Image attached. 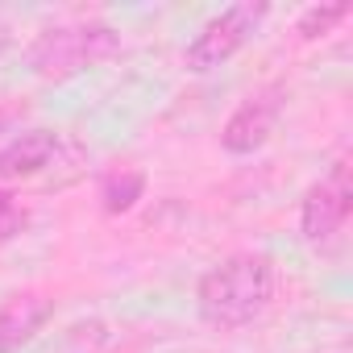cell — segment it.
<instances>
[{
	"label": "cell",
	"mask_w": 353,
	"mask_h": 353,
	"mask_svg": "<svg viewBox=\"0 0 353 353\" xmlns=\"http://www.w3.org/2000/svg\"><path fill=\"white\" fill-rule=\"evenodd\" d=\"M274 299V262L266 254H233L200 279L196 303L212 328H245Z\"/></svg>",
	"instance_id": "obj_1"
},
{
	"label": "cell",
	"mask_w": 353,
	"mask_h": 353,
	"mask_svg": "<svg viewBox=\"0 0 353 353\" xmlns=\"http://www.w3.org/2000/svg\"><path fill=\"white\" fill-rule=\"evenodd\" d=\"M117 46L121 42L108 26H59L38 34V42L30 46V67L42 79H71L117 54Z\"/></svg>",
	"instance_id": "obj_2"
},
{
	"label": "cell",
	"mask_w": 353,
	"mask_h": 353,
	"mask_svg": "<svg viewBox=\"0 0 353 353\" xmlns=\"http://www.w3.org/2000/svg\"><path fill=\"white\" fill-rule=\"evenodd\" d=\"M266 13H270L266 0H241V5L225 9L221 17H212V21L196 34V42L188 46V71H212V67L229 63V59L250 42V34L262 26Z\"/></svg>",
	"instance_id": "obj_3"
},
{
	"label": "cell",
	"mask_w": 353,
	"mask_h": 353,
	"mask_svg": "<svg viewBox=\"0 0 353 353\" xmlns=\"http://www.w3.org/2000/svg\"><path fill=\"white\" fill-rule=\"evenodd\" d=\"M353 212V183H349V162H336L320 183L307 188L303 196V212H299V229L307 245H328L345 221Z\"/></svg>",
	"instance_id": "obj_4"
},
{
	"label": "cell",
	"mask_w": 353,
	"mask_h": 353,
	"mask_svg": "<svg viewBox=\"0 0 353 353\" xmlns=\"http://www.w3.org/2000/svg\"><path fill=\"white\" fill-rule=\"evenodd\" d=\"M274 117H279V92H258L250 96L221 129V145L229 154H254L266 145V137L274 133Z\"/></svg>",
	"instance_id": "obj_5"
},
{
	"label": "cell",
	"mask_w": 353,
	"mask_h": 353,
	"mask_svg": "<svg viewBox=\"0 0 353 353\" xmlns=\"http://www.w3.org/2000/svg\"><path fill=\"white\" fill-rule=\"evenodd\" d=\"M50 316H54V303L42 299V295H13V299H5L0 303V353L26 349L46 328Z\"/></svg>",
	"instance_id": "obj_6"
},
{
	"label": "cell",
	"mask_w": 353,
	"mask_h": 353,
	"mask_svg": "<svg viewBox=\"0 0 353 353\" xmlns=\"http://www.w3.org/2000/svg\"><path fill=\"white\" fill-rule=\"evenodd\" d=\"M59 154V133L50 129H30L17 141H9L0 150V183H13V179H30L42 166H50V158Z\"/></svg>",
	"instance_id": "obj_7"
},
{
	"label": "cell",
	"mask_w": 353,
	"mask_h": 353,
	"mask_svg": "<svg viewBox=\"0 0 353 353\" xmlns=\"http://www.w3.org/2000/svg\"><path fill=\"white\" fill-rule=\"evenodd\" d=\"M141 192H145V174H141V170H112L108 179H104V188H100L104 212H108V216L129 212V208L141 200Z\"/></svg>",
	"instance_id": "obj_8"
},
{
	"label": "cell",
	"mask_w": 353,
	"mask_h": 353,
	"mask_svg": "<svg viewBox=\"0 0 353 353\" xmlns=\"http://www.w3.org/2000/svg\"><path fill=\"white\" fill-rule=\"evenodd\" d=\"M345 17H349V0H336V5H316V9H307V13L299 17V34H303V38H324V34H332V26L345 21Z\"/></svg>",
	"instance_id": "obj_9"
},
{
	"label": "cell",
	"mask_w": 353,
	"mask_h": 353,
	"mask_svg": "<svg viewBox=\"0 0 353 353\" xmlns=\"http://www.w3.org/2000/svg\"><path fill=\"white\" fill-rule=\"evenodd\" d=\"M21 225H26V212H21V204H17L9 192H0V245H5V241H13V237L21 233Z\"/></svg>",
	"instance_id": "obj_10"
}]
</instances>
